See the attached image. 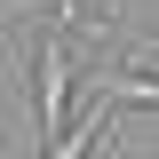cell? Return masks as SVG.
Returning a JSON list of instances; mask_svg holds the SVG:
<instances>
[{
  "instance_id": "6da1fadb",
  "label": "cell",
  "mask_w": 159,
  "mask_h": 159,
  "mask_svg": "<svg viewBox=\"0 0 159 159\" xmlns=\"http://www.w3.org/2000/svg\"><path fill=\"white\" fill-rule=\"evenodd\" d=\"M64 103H72V56H64L56 32H40V40H32V119H40V159L56 151V135H64Z\"/></svg>"
},
{
  "instance_id": "7a4b0ae2",
  "label": "cell",
  "mask_w": 159,
  "mask_h": 159,
  "mask_svg": "<svg viewBox=\"0 0 159 159\" xmlns=\"http://www.w3.org/2000/svg\"><path fill=\"white\" fill-rule=\"evenodd\" d=\"M96 96L111 103V111H119V103L159 111V72H151V64H119V72H103V80H96Z\"/></svg>"
},
{
  "instance_id": "3957f363",
  "label": "cell",
  "mask_w": 159,
  "mask_h": 159,
  "mask_svg": "<svg viewBox=\"0 0 159 159\" xmlns=\"http://www.w3.org/2000/svg\"><path fill=\"white\" fill-rule=\"evenodd\" d=\"M127 64H159V32H135V40H127Z\"/></svg>"
}]
</instances>
